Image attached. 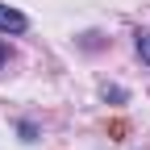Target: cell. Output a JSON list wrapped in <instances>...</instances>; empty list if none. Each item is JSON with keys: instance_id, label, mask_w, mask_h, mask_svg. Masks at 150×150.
<instances>
[{"instance_id": "6da1fadb", "label": "cell", "mask_w": 150, "mask_h": 150, "mask_svg": "<svg viewBox=\"0 0 150 150\" xmlns=\"http://www.w3.org/2000/svg\"><path fill=\"white\" fill-rule=\"evenodd\" d=\"M29 21H25V13H17L8 4H0V33H21Z\"/></svg>"}, {"instance_id": "7a4b0ae2", "label": "cell", "mask_w": 150, "mask_h": 150, "mask_svg": "<svg viewBox=\"0 0 150 150\" xmlns=\"http://www.w3.org/2000/svg\"><path fill=\"white\" fill-rule=\"evenodd\" d=\"M138 54H142V63L150 67V33H146V38H138Z\"/></svg>"}, {"instance_id": "3957f363", "label": "cell", "mask_w": 150, "mask_h": 150, "mask_svg": "<svg viewBox=\"0 0 150 150\" xmlns=\"http://www.w3.org/2000/svg\"><path fill=\"white\" fill-rule=\"evenodd\" d=\"M8 63V42H0V67Z\"/></svg>"}]
</instances>
